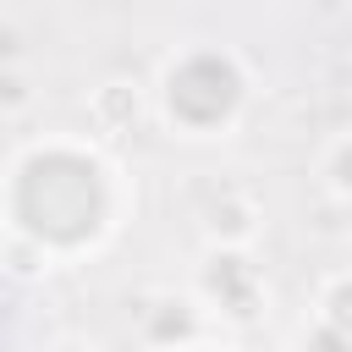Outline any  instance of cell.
Listing matches in <instances>:
<instances>
[{"mask_svg":"<svg viewBox=\"0 0 352 352\" xmlns=\"http://www.w3.org/2000/svg\"><path fill=\"white\" fill-rule=\"evenodd\" d=\"M319 324H330V330H341V336L352 341V275L336 280V286L324 292V314H319Z\"/></svg>","mask_w":352,"mask_h":352,"instance_id":"cell-1","label":"cell"}]
</instances>
